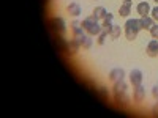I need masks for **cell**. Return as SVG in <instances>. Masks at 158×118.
I'll use <instances>...</instances> for the list:
<instances>
[{"label": "cell", "mask_w": 158, "mask_h": 118, "mask_svg": "<svg viewBox=\"0 0 158 118\" xmlns=\"http://www.w3.org/2000/svg\"><path fill=\"white\" fill-rule=\"evenodd\" d=\"M139 24H141V29L144 30H150L152 29V25H153V19L150 16H144L139 19Z\"/></svg>", "instance_id": "obj_11"}, {"label": "cell", "mask_w": 158, "mask_h": 118, "mask_svg": "<svg viewBox=\"0 0 158 118\" xmlns=\"http://www.w3.org/2000/svg\"><path fill=\"white\" fill-rule=\"evenodd\" d=\"M127 2H131V0H127Z\"/></svg>", "instance_id": "obj_24"}, {"label": "cell", "mask_w": 158, "mask_h": 118, "mask_svg": "<svg viewBox=\"0 0 158 118\" xmlns=\"http://www.w3.org/2000/svg\"><path fill=\"white\" fill-rule=\"evenodd\" d=\"M155 2H156V3H158V0H155Z\"/></svg>", "instance_id": "obj_25"}, {"label": "cell", "mask_w": 158, "mask_h": 118, "mask_svg": "<svg viewBox=\"0 0 158 118\" xmlns=\"http://www.w3.org/2000/svg\"><path fill=\"white\" fill-rule=\"evenodd\" d=\"M144 98H146V90H144V87H142V85L135 87V91H133V101H135V102H142Z\"/></svg>", "instance_id": "obj_5"}, {"label": "cell", "mask_w": 158, "mask_h": 118, "mask_svg": "<svg viewBox=\"0 0 158 118\" xmlns=\"http://www.w3.org/2000/svg\"><path fill=\"white\" fill-rule=\"evenodd\" d=\"M76 39L79 41V44H81V47H82V49H85V50H87V49H90V47H92V38H89L85 33H84V35H81V36H77Z\"/></svg>", "instance_id": "obj_10"}, {"label": "cell", "mask_w": 158, "mask_h": 118, "mask_svg": "<svg viewBox=\"0 0 158 118\" xmlns=\"http://www.w3.org/2000/svg\"><path fill=\"white\" fill-rule=\"evenodd\" d=\"M130 82L133 87H138L142 84V73L139 69H131L130 73Z\"/></svg>", "instance_id": "obj_4"}, {"label": "cell", "mask_w": 158, "mask_h": 118, "mask_svg": "<svg viewBox=\"0 0 158 118\" xmlns=\"http://www.w3.org/2000/svg\"><path fill=\"white\" fill-rule=\"evenodd\" d=\"M108 35H109V33H108L106 30H101V33L98 35V41H97V43H98L100 46H103L104 41H106V38H108Z\"/></svg>", "instance_id": "obj_19"}, {"label": "cell", "mask_w": 158, "mask_h": 118, "mask_svg": "<svg viewBox=\"0 0 158 118\" xmlns=\"http://www.w3.org/2000/svg\"><path fill=\"white\" fill-rule=\"evenodd\" d=\"M153 98L158 101V85H156V87H153Z\"/></svg>", "instance_id": "obj_22"}, {"label": "cell", "mask_w": 158, "mask_h": 118, "mask_svg": "<svg viewBox=\"0 0 158 118\" xmlns=\"http://www.w3.org/2000/svg\"><path fill=\"white\" fill-rule=\"evenodd\" d=\"M120 35H122L120 25H114V27H112V32H111V38H112V39H117Z\"/></svg>", "instance_id": "obj_18"}, {"label": "cell", "mask_w": 158, "mask_h": 118, "mask_svg": "<svg viewBox=\"0 0 158 118\" xmlns=\"http://www.w3.org/2000/svg\"><path fill=\"white\" fill-rule=\"evenodd\" d=\"M150 14H152L150 18H152L153 21H156V22H158V6H155L153 10H150Z\"/></svg>", "instance_id": "obj_21"}, {"label": "cell", "mask_w": 158, "mask_h": 118, "mask_svg": "<svg viewBox=\"0 0 158 118\" xmlns=\"http://www.w3.org/2000/svg\"><path fill=\"white\" fill-rule=\"evenodd\" d=\"M108 14V11H106V8H103V6H97L95 10H94V13H92V16H94L97 21L98 19H104V16Z\"/></svg>", "instance_id": "obj_14"}, {"label": "cell", "mask_w": 158, "mask_h": 118, "mask_svg": "<svg viewBox=\"0 0 158 118\" xmlns=\"http://www.w3.org/2000/svg\"><path fill=\"white\" fill-rule=\"evenodd\" d=\"M150 35H152V38H155V39L158 38V25H155V24L152 25V29H150Z\"/></svg>", "instance_id": "obj_20"}, {"label": "cell", "mask_w": 158, "mask_h": 118, "mask_svg": "<svg viewBox=\"0 0 158 118\" xmlns=\"http://www.w3.org/2000/svg\"><path fill=\"white\" fill-rule=\"evenodd\" d=\"M130 11H131V2H123V5H120V8H118V14H120L122 18H127L130 14Z\"/></svg>", "instance_id": "obj_13"}, {"label": "cell", "mask_w": 158, "mask_h": 118, "mask_svg": "<svg viewBox=\"0 0 158 118\" xmlns=\"http://www.w3.org/2000/svg\"><path fill=\"white\" fill-rule=\"evenodd\" d=\"M114 98L118 104H127L130 101L128 95H127V91H122V93H114Z\"/></svg>", "instance_id": "obj_16"}, {"label": "cell", "mask_w": 158, "mask_h": 118, "mask_svg": "<svg viewBox=\"0 0 158 118\" xmlns=\"http://www.w3.org/2000/svg\"><path fill=\"white\" fill-rule=\"evenodd\" d=\"M79 47H81V44H79V41H77L76 38L70 39V41L67 43V52H68L70 55H74V54H77Z\"/></svg>", "instance_id": "obj_7"}, {"label": "cell", "mask_w": 158, "mask_h": 118, "mask_svg": "<svg viewBox=\"0 0 158 118\" xmlns=\"http://www.w3.org/2000/svg\"><path fill=\"white\" fill-rule=\"evenodd\" d=\"M138 13L141 14V18L149 16V13H150V5H149L147 2H141V3L138 5Z\"/></svg>", "instance_id": "obj_12"}, {"label": "cell", "mask_w": 158, "mask_h": 118, "mask_svg": "<svg viewBox=\"0 0 158 118\" xmlns=\"http://www.w3.org/2000/svg\"><path fill=\"white\" fill-rule=\"evenodd\" d=\"M70 29L73 32V38H77V36H81L84 35V29L81 27V22H77V21H73L70 24Z\"/></svg>", "instance_id": "obj_8"}, {"label": "cell", "mask_w": 158, "mask_h": 118, "mask_svg": "<svg viewBox=\"0 0 158 118\" xmlns=\"http://www.w3.org/2000/svg\"><path fill=\"white\" fill-rule=\"evenodd\" d=\"M123 77H125V71L122 68H114L109 73V82L111 84H115L118 81H123Z\"/></svg>", "instance_id": "obj_3"}, {"label": "cell", "mask_w": 158, "mask_h": 118, "mask_svg": "<svg viewBox=\"0 0 158 118\" xmlns=\"http://www.w3.org/2000/svg\"><path fill=\"white\" fill-rule=\"evenodd\" d=\"M139 30H141V24L138 19H128L125 22V36L128 41H135Z\"/></svg>", "instance_id": "obj_2"}, {"label": "cell", "mask_w": 158, "mask_h": 118, "mask_svg": "<svg viewBox=\"0 0 158 118\" xmlns=\"http://www.w3.org/2000/svg\"><path fill=\"white\" fill-rule=\"evenodd\" d=\"M81 27L84 29V32L90 36H95V35H100L101 33V25L98 24V21L94 18V16H90V18H85L82 22H81Z\"/></svg>", "instance_id": "obj_1"}, {"label": "cell", "mask_w": 158, "mask_h": 118, "mask_svg": "<svg viewBox=\"0 0 158 118\" xmlns=\"http://www.w3.org/2000/svg\"><path fill=\"white\" fill-rule=\"evenodd\" d=\"M153 113H155V115H158V101H156V106L153 107Z\"/></svg>", "instance_id": "obj_23"}, {"label": "cell", "mask_w": 158, "mask_h": 118, "mask_svg": "<svg viewBox=\"0 0 158 118\" xmlns=\"http://www.w3.org/2000/svg\"><path fill=\"white\" fill-rule=\"evenodd\" d=\"M122 91H127V84L125 81H118L114 84V93H122Z\"/></svg>", "instance_id": "obj_17"}, {"label": "cell", "mask_w": 158, "mask_h": 118, "mask_svg": "<svg viewBox=\"0 0 158 118\" xmlns=\"http://www.w3.org/2000/svg\"><path fill=\"white\" fill-rule=\"evenodd\" d=\"M52 22H54V27H56L57 33H59L60 36H63L65 32H67V27H65V21H63L62 18H56Z\"/></svg>", "instance_id": "obj_9"}, {"label": "cell", "mask_w": 158, "mask_h": 118, "mask_svg": "<svg viewBox=\"0 0 158 118\" xmlns=\"http://www.w3.org/2000/svg\"><path fill=\"white\" fill-rule=\"evenodd\" d=\"M67 11L70 13L71 16H79V14H81V6H79L77 3H70L67 6Z\"/></svg>", "instance_id": "obj_15"}, {"label": "cell", "mask_w": 158, "mask_h": 118, "mask_svg": "<svg viewBox=\"0 0 158 118\" xmlns=\"http://www.w3.org/2000/svg\"><path fill=\"white\" fill-rule=\"evenodd\" d=\"M146 54L149 57H158V41L156 39H152V41L147 44V49H146Z\"/></svg>", "instance_id": "obj_6"}]
</instances>
